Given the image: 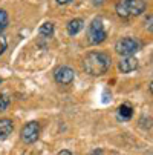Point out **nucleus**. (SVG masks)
Wrapping results in <instances>:
<instances>
[{
    "label": "nucleus",
    "instance_id": "obj_4",
    "mask_svg": "<svg viewBox=\"0 0 153 155\" xmlns=\"http://www.w3.org/2000/svg\"><path fill=\"white\" fill-rule=\"evenodd\" d=\"M87 35H89V41L92 45H98V43H103L107 37V32L104 29L103 20L101 18H94L92 23L89 25V31H87Z\"/></svg>",
    "mask_w": 153,
    "mask_h": 155
},
{
    "label": "nucleus",
    "instance_id": "obj_18",
    "mask_svg": "<svg viewBox=\"0 0 153 155\" xmlns=\"http://www.w3.org/2000/svg\"><path fill=\"white\" fill-rule=\"evenodd\" d=\"M103 2H104V0H94V3H95V5H101Z\"/></svg>",
    "mask_w": 153,
    "mask_h": 155
},
{
    "label": "nucleus",
    "instance_id": "obj_6",
    "mask_svg": "<svg viewBox=\"0 0 153 155\" xmlns=\"http://www.w3.org/2000/svg\"><path fill=\"white\" fill-rule=\"evenodd\" d=\"M54 78L57 83L60 84H69L74 81L75 78V72L74 69H71L69 66H61V68H58L55 72H54Z\"/></svg>",
    "mask_w": 153,
    "mask_h": 155
},
{
    "label": "nucleus",
    "instance_id": "obj_2",
    "mask_svg": "<svg viewBox=\"0 0 153 155\" xmlns=\"http://www.w3.org/2000/svg\"><path fill=\"white\" fill-rule=\"evenodd\" d=\"M115 9L120 17L129 18L142 14L147 9V3L145 0H118Z\"/></svg>",
    "mask_w": 153,
    "mask_h": 155
},
{
    "label": "nucleus",
    "instance_id": "obj_13",
    "mask_svg": "<svg viewBox=\"0 0 153 155\" xmlns=\"http://www.w3.org/2000/svg\"><path fill=\"white\" fill-rule=\"evenodd\" d=\"M8 106H9V98L6 95H0V112L5 110Z\"/></svg>",
    "mask_w": 153,
    "mask_h": 155
},
{
    "label": "nucleus",
    "instance_id": "obj_15",
    "mask_svg": "<svg viewBox=\"0 0 153 155\" xmlns=\"http://www.w3.org/2000/svg\"><path fill=\"white\" fill-rule=\"evenodd\" d=\"M69 2H72V0H57L58 5H66V3H69Z\"/></svg>",
    "mask_w": 153,
    "mask_h": 155
},
{
    "label": "nucleus",
    "instance_id": "obj_19",
    "mask_svg": "<svg viewBox=\"0 0 153 155\" xmlns=\"http://www.w3.org/2000/svg\"><path fill=\"white\" fill-rule=\"evenodd\" d=\"M0 83H2V78H0Z\"/></svg>",
    "mask_w": 153,
    "mask_h": 155
},
{
    "label": "nucleus",
    "instance_id": "obj_16",
    "mask_svg": "<svg viewBox=\"0 0 153 155\" xmlns=\"http://www.w3.org/2000/svg\"><path fill=\"white\" fill-rule=\"evenodd\" d=\"M58 155H72L69 150H66V149H64V150H61V152H58Z\"/></svg>",
    "mask_w": 153,
    "mask_h": 155
},
{
    "label": "nucleus",
    "instance_id": "obj_11",
    "mask_svg": "<svg viewBox=\"0 0 153 155\" xmlns=\"http://www.w3.org/2000/svg\"><path fill=\"white\" fill-rule=\"evenodd\" d=\"M40 35L41 37H52L54 35V23L46 21L40 26Z\"/></svg>",
    "mask_w": 153,
    "mask_h": 155
},
{
    "label": "nucleus",
    "instance_id": "obj_7",
    "mask_svg": "<svg viewBox=\"0 0 153 155\" xmlns=\"http://www.w3.org/2000/svg\"><path fill=\"white\" fill-rule=\"evenodd\" d=\"M118 68L124 74L132 72V71H135L138 68V58H135L132 55H130V57H123L121 61H120V64H118Z\"/></svg>",
    "mask_w": 153,
    "mask_h": 155
},
{
    "label": "nucleus",
    "instance_id": "obj_17",
    "mask_svg": "<svg viewBox=\"0 0 153 155\" xmlns=\"http://www.w3.org/2000/svg\"><path fill=\"white\" fill-rule=\"evenodd\" d=\"M92 155H104V153H103V150H100V149H97V150H95V152H94Z\"/></svg>",
    "mask_w": 153,
    "mask_h": 155
},
{
    "label": "nucleus",
    "instance_id": "obj_5",
    "mask_svg": "<svg viewBox=\"0 0 153 155\" xmlns=\"http://www.w3.org/2000/svg\"><path fill=\"white\" fill-rule=\"evenodd\" d=\"M38 134H40V124L37 121H29L28 124H25L21 127V132H20V137L25 143L31 144L34 141H37L38 138Z\"/></svg>",
    "mask_w": 153,
    "mask_h": 155
},
{
    "label": "nucleus",
    "instance_id": "obj_3",
    "mask_svg": "<svg viewBox=\"0 0 153 155\" xmlns=\"http://www.w3.org/2000/svg\"><path fill=\"white\" fill-rule=\"evenodd\" d=\"M115 51L123 57H130V55H133L135 52L139 51V41L133 37L120 38L115 45Z\"/></svg>",
    "mask_w": 153,
    "mask_h": 155
},
{
    "label": "nucleus",
    "instance_id": "obj_10",
    "mask_svg": "<svg viewBox=\"0 0 153 155\" xmlns=\"http://www.w3.org/2000/svg\"><path fill=\"white\" fill-rule=\"evenodd\" d=\"M83 26H84V21H83L81 18H74V20H71L69 23H68V32H69V35H77V34L83 29Z\"/></svg>",
    "mask_w": 153,
    "mask_h": 155
},
{
    "label": "nucleus",
    "instance_id": "obj_9",
    "mask_svg": "<svg viewBox=\"0 0 153 155\" xmlns=\"http://www.w3.org/2000/svg\"><path fill=\"white\" fill-rule=\"evenodd\" d=\"M132 115H133V109H132V106H130L129 103H124V104H121L118 107V117H120V120L127 121V120L132 118Z\"/></svg>",
    "mask_w": 153,
    "mask_h": 155
},
{
    "label": "nucleus",
    "instance_id": "obj_12",
    "mask_svg": "<svg viewBox=\"0 0 153 155\" xmlns=\"http://www.w3.org/2000/svg\"><path fill=\"white\" fill-rule=\"evenodd\" d=\"M8 26V14L5 9H0V32Z\"/></svg>",
    "mask_w": 153,
    "mask_h": 155
},
{
    "label": "nucleus",
    "instance_id": "obj_8",
    "mask_svg": "<svg viewBox=\"0 0 153 155\" xmlns=\"http://www.w3.org/2000/svg\"><path fill=\"white\" fill-rule=\"evenodd\" d=\"M12 130H14L12 120H9V118H2L0 120V141L6 140L11 135Z\"/></svg>",
    "mask_w": 153,
    "mask_h": 155
},
{
    "label": "nucleus",
    "instance_id": "obj_1",
    "mask_svg": "<svg viewBox=\"0 0 153 155\" xmlns=\"http://www.w3.org/2000/svg\"><path fill=\"white\" fill-rule=\"evenodd\" d=\"M110 64H112L110 55H107L106 52H100V51L89 52L83 60V66H84L86 72L91 75H95V77L104 75L110 69Z\"/></svg>",
    "mask_w": 153,
    "mask_h": 155
},
{
    "label": "nucleus",
    "instance_id": "obj_14",
    "mask_svg": "<svg viewBox=\"0 0 153 155\" xmlns=\"http://www.w3.org/2000/svg\"><path fill=\"white\" fill-rule=\"evenodd\" d=\"M6 46H8V41H6V38H5L2 34H0V55H2V54L5 52Z\"/></svg>",
    "mask_w": 153,
    "mask_h": 155
}]
</instances>
